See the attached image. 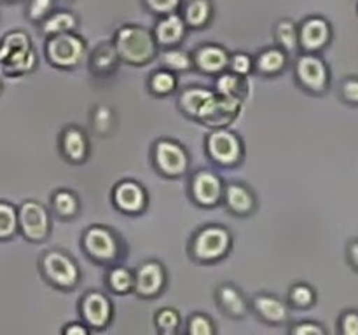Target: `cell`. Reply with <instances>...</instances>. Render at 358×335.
Listing matches in <instances>:
<instances>
[{
    "instance_id": "35",
    "label": "cell",
    "mask_w": 358,
    "mask_h": 335,
    "mask_svg": "<svg viewBox=\"0 0 358 335\" xmlns=\"http://www.w3.org/2000/svg\"><path fill=\"white\" fill-rule=\"evenodd\" d=\"M154 325L157 334L175 335L180 330V313L173 307H163L154 314Z\"/></svg>"
},
{
    "instance_id": "37",
    "label": "cell",
    "mask_w": 358,
    "mask_h": 335,
    "mask_svg": "<svg viewBox=\"0 0 358 335\" xmlns=\"http://www.w3.org/2000/svg\"><path fill=\"white\" fill-rule=\"evenodd\" d=\"M17 232V209L10 202L0 201V239H9Z\"/></svg>"
},
{
    "instance_id": "36",
    "label": "cell",
    "mask_w": 358,
    "mask_h": 335,
    "mask_svg": "<svg viewBox=\"0 0 358 335\" xmlns=\"http://www.w3.org/2000/svg\"><path fill=\"white\" fill-rule=\"evenodd\" d=\"M317 300V293L306 283H296L289 290V304L296 309H310Z\"/></svg>"
},
{
    "instance_id": "9",
    "label": "cell",
    "mask_w": 358,
    "mask_h": 335,
    "mask_svg": "<svg viewBox=\"0 0 358 335\" xmlns=\"http://www.w3.org/2000/svg\"><path fill=\"white\" fill-rule=\"evenodd\" d=\"M241 107H243V101L222 96V94L213 91V93L206 98L203 107L199 108L194 121H198L199 124L203 126H208L210 129L229 128V126L236 121L238 115H240Z\"/></svg>"
},
{
    "instance_id": "41",
    "label": "cell",
    "mask_w": 358,
    "mask_h": 335,
    "mask_svg": "<svg viewBox=\"0 0 358 335\" xmlns=\"http://www.w3.org/2000/svg\"><path fill=\"white\" fill-rule=\"evenodd\" d=\"M55 9V0H30L27 6L28 20L34 23H42Z\"/></svg>"
},
{
    "instance_id": "20",
    "label": "cell",
    "mask_w": 358,
    "mask_h": 335,
    "mask_svg": "<svg viewBox=\"0 0 358 335\" xmlns=\"http://www.w3.org/2000/svg\"><path fill=\"white\" fill-rule=\"evenodd\" d=\"M222 202L236 216H248L257 208V198H255L254 191L241 181L224 184Z\"/></svg>"
},
{
    "instance_id": "15",
    "label": "cell",
    "mask_w": 358,
    "mask_h": 335,
    "mask_svg": "<svg viewBox=\"0 0 358 335\" xmlns=\"http://www.w3.org/2000/svg\"><path fill=\"white\" fill-rule=\"evenodd\" d=\"M112 202L124 215H140L147 209L149 195L140 181L121 180L112 188Z\"/></svg>"
},
{
    "instance_id": "49",
    "label": "cell",
    "mask_w": 358,
    "mask_h": 335,
    "mask_svg": "<svg viewBox=\"0 0 358 335\" xmlns=\"http://www.w3.org/2000/svg\"><path fill=\"white\" fill-rule=\"evenodd\" d=\"M62 2H72V0H62Z\"/></svg>"
},
{
    "instance_id": "16",
    "label": "cell",
    "mask_w": 358,
    "mask_h": 335,
    "mask_svg": "<svg viewBox=\"0 0 358 335\" xmlns=\"http://www.w3.org/2000/svg\"><path fill=\"white\" fill-rule=\"evenodd\" d=\"M299 34V49L304 52H318L329 44L332 37V28L329 21L322 16H308L297 24Z\"/></svg>"
},
{
    "instance_id": "45",
    "label": "cell",
    "mask_w": 358,
    "mask_h": 335,
    "mask_svg": "<svg viewBox=\"0 0 358 335\" xmlns=\"http://www.w3.org/2000/svg\"><path fill=\"white\" fill-rule=\"evenodd\" d=\"M62 332L63 335H90L91 328L87 327L84 321H80V323H76V321H73V323L65 325Z\"/></svg>"
},
{
    "instance_id": "38",
    "label": "cell",
    "mask_w": 358,
    "mask_h": 335,
    "mask_svg": "<svg viewBox=\"0 0 358 335\" xmlns=\"http://www.w3.org/2000/svg\"><path fill=\"white\" fill-rule=\"evenodd\" d=\"M187 334L189 335H215L217 327L208 314L194 313L189 316Z\"/></svg>"
},
{
    "instance_id": "11",
    "label": "cell",
    "mask_w": 358,
    "mask_h": 335,
    "mask_svg": "<svg viewBox=\"0 0 358 335\" xmlns=\"http://www.w3.org/2000/svg\"><path fill=\"white\" fill-rule=\"evenodd\" d=\"M296 80L303 89L320 94L329 86V68L317 52H304L296 61Z\"/></svg>"
},
{
    "instance_id": "19",
    "label": "cell",
    "mask_w": 358,
    "mask_h": 335,
    "mask_svg": "<svg viewBox=\"0 0 358 335\" xmlns=\"http://www.w3.org/2000/svg\"><path fill=\"white\" fill-rule=\"evenodd\" d=\"M154 35V40H156L157 47L166 49V47H175V45H180L182 40L187 35V24L182 20L180 13L166 14V16L157 17L154 28H150Z\"/></svg>"
},
{
    "instance_id": "42",
    "label": "cell",
    "mask_w": 358,
    "mask_h": 335,
    "mask_svg": "<svg viewBox=\"0 0 358 335\" xmlns=\"http://www.w3.org/2000/svg\"><path fill=\"white\" fill-rule=\"evenodd\" d=\"M290 334L294 335H324L325 328L315 321H301V323L290 327Z\"/></svg>"
},
{
    "instance_id": "43",
    "label": "cell",
    "mask_w": 358,
    "mask_h": 335,
    "mask_svg": "<svg viewBox=\"0 0 358 335\" xmlns=\"http://www.w3.org/2000/svg\"><path fill=\"white\" fill-rule=\"evenodd\" d=\"M339 328L345 335H358V313L355 311H348L341 316L339 321Z\"/></svg>"
},
{
    "instance_id": "50",
    "label": "cell",
    "mask_w": 358,
    "mask_h": 335,
    "mask_svg": "<svg viewBox=\"0 0 358 335\" xmlns=\"http://www.w3.org/2000/svg\"><path fill=\"white\" fill-rule=\"evenodd\" d=\"M357 9H358V7H357Z\"/></svg>"
},
{
    "instance_id": "29",
    "label": "cell",
    "mask_w": 358,
    "mask_h": 335,
    "mask_svg": "<svg viewBox=\"0 0 358 335\" xmlns=\"http://www.w3.org/2000/svg\"><path fill=\"white\" fill-rule=\"evenodd\" d=\"M77 27H79V17L72 10H52L41 23V31L49 37L65 31H76Z\"/></svg>"
},
{
    "instance_id": "8",
    "label": "cell",
    "mask_w": 358,
    "mask_h": 335,
    "mask_svg": "<svg viewBox=\"0 0 358 335\" xmlns=\"http://www.w3.org/2000/svg\"><path fill=\"white\" fill-rule=\"evenodd\" d=\"M152 164L157 173L166 178H178L187 173L191 157L182 143L171 138H159L152 145Z\"/></svg>"
},
{
    "instance_id": "5",
    "label": "cell",
    "mask_w": 358,
    "mask_h": 335,
    "mask_svg": "<svg viewBox=\"0 0 358 335\" xmlns=\"http://www.w3.org/2000/svg\"><path fill=\"white\" fill-rule=\"evenodd\" d=\"M83 250L91 260L103 265H112L124 255L117 234L105 225H91L80 237Z\"/></svg>"
},
{
    "instance_id": "25",
    "label": "cell",
    "mask_w": 358,
    "mask_h": 335,
    "mask_svg": "<svg viewBox=\"0 0 358 335\" xmlns=\"http://www.w3.org/2000/svg\"><path fill=\"white\" fill-rule=\"evenodd\" d=\"M289 65V54L278 45H271L254 56V70L264 77L280 75Z\"/></svg>"
},
{
    "instance_id": "21",
    "label": "cell",
    "mask_w": 358,
    "mask_h": 335,
    "mask_svg": "<svg viewBox=\"0 0 358 335\" xmlns=\"http://www.w3.org/2000/svg\"><path fill=\"white\" fill-rule=\"evenodd\" d=\"M255 316L268 325H285L290 320V307L271 293H257L250 300Z\"/></svg>"
},
{
    "instance_id": "28",
    "label": "cell",
    "mask_w": 358,
    "mask_h": 335,
    "mask_svg": "<svg viewBox=\"0 0 358 335\" xmlns=\"http://www.w3.org/2000/svg\"><path fill=\"white\" fill-rule=\"evenodd\" d=\"M51 208L55 215H58L59 218H76L80 211V199L70 188H58L51 195Z\"/></svg>"
},
{
    "instance_id": "44",
    "label": "cell",
    "mask_w": 358,
    "mask_h": 335,
    "mask_svg": "<svg viewBox=\"0 0 358 335\" xmlns=\"http://www.w3.org/2000/svg\"><path fill=\"white\" fill-rule=\"evenodd\" d=\"M343 98L350 103H358V79H346L341 87Z\"/></svg>"
},
{
    "instance_id": "22",
    "label": "cell",
    "mask_w": 358,
    "mask_h": 335,
    "mask_svg": "<svg viewBox=\"0 0 358 335\" xmlns=\"http://www.w3.org/2000/svg\"><path fill=\"white\" fill-rule=\"evenodd\" d=\"M215 300L222 313L233 320H241V318L247 316L248 309H250L247 297L233 283H222V285L217 286Z\"/></svg>"
},
{
    "instance_id": "17",
    "label": "cell",
    "mask_w": 358,
    "mask_h": 335,
    "mask_svg": "<svg viewBox=\"0 0 358 335\" xmlns=\"http://www.w3.org/2000/svg\"><path fill=\"white\" fill-rule=\"evenodd\" d=\"M58 145L63 159L72 164H83L90 157V136H87V133L83 128L76 124H69L62 129Z\"/></svg>"
},
{
    "instance_id": "27",
    "label": "cell",
    "mask_w": 358,
    "mask_h": 335,
    "mask_svg": "<svg viewBox=\"0 0 358 335\" xmlns=\"http://www.w3.org/2000/svg\"><path fill=\"white\" fill-rule=\"evenodd\" d=\"M213 93V89H208V87H201V86H191L185 87L178 93L177 98V105L178 110L189 119H196L198 115L199 108L203 107V103L206 101V98Z\"/></svg>"
},
{
    "instance_id": "26",
    "label": "cell",
    "mask_w": 358,
    "mask_h": 335,
    "mask_svg": "<svg viewBox=\"0 0 358 335\" xmlns=\"http://www.w3.org/2000/svg\"><path fill=\"white\" fill-rule=\"evenodd\" d=\"M213 91L222 94V96L245 101V98H248V93H250V86H248L247 77L238 75V73L229 72V70H224L222 73L217 75L215 89Z\"/></svg>"
},
{
    "instance_id": "46",
    "label": "cell",
    "mask_w": 358,
    "mask_h": 335,
    "mask_svg": "<svg viewBox=\"0 0 358 335\" xmlns=\"http://www.w3.org/2000/svg\"><path fill=\"white\" fill-rule=\"evenodd\" d=\"M348 255H350V260H352V264L358 269V241H353V243L350 244Z\"/></svg>"
},
{
    "instance_id": "33",
    "label": "cell",
    "mask_w": 358,
    "mask_h": 335,
    "mask_svg": "<svg viewBox=\"0 0 358 335\" xmlns=\"http://www.w3.org/2000/svg\"><path fill=\"white\" fill-rule=\"evenodd\" d=\"M161 65L163 68L170 70L173 73H182L192 70V56L180 45L175 47H166L161 52Z\"/></svg>"
},
{
    "instance_id": "10",
    "label": "cell",
    "mask_w": 358,
    "mask_h": 335,
    "mask_svg": "<svg viewBox=\"0 0 358 335\" xmlns=\"http://www.w3.org/2000/svg\"><path fill=\"white\" fill-rule=\"evenodd\" d=\"M17 230L24 239L42 243L51 234V215L44 204L37 201H24L17 208Z\"/></svg>"
},
{
    "instance_id": "39",
    "label": "cell",
    "mask_w": 358,
    "mask_h": 335,
    "mask_svg": "<svg viewBox=\"0 0 358 335\" xmlns=\"http://www.w3.org/2000/svg\"><path fill=\"white\" fill-rule=\"evenodd\" d=\"M227 70L233 73H238V75L248 77L254 72V58L250 54H247V52H233V54H229Z\"/></svg>"
},
{
    "instance_id": "14",
    "label": "cell",
    "mask_w": 358,
    "mask_h": 335,
    "mask_svg": "<svg viewBox=\"0 0 358 335\" xmlns=\"http://www.w3.org/2000/svg\"><path fill=\"white\" fill-rule=\"evenodd\" d=\"M166 281L168 274L164 265L157 260H145L136 267L133 292L142 299H154L163 293Z\"/></svg>"
},
{
    "instance_id": "47",
    "label": "cell",
    "mask_w": 358,
    "mask_h": 335,
    "mask_svg": "<svg viewBox=\"0 0 358 335\" xmlns=\"http://www.w3.org/2000/svg\"><path fill=\"white\" fill-rule=\"evenodd\" d=\"M2 2H17V0H2Z\"/></svg>"
},
{
    "instance_id": "23",
    "label": "cell",
    "mask_w": 358,
    "mask_h": 335,
    "mask_svg": "<svg viewBox=\"0 0 358 335\" xmlns=\"http://www.w3.org/2000/svg\"><path fill=\"white\" fill-rule=\"evenodd\" d=\"M119 59L117 51L114 47V42H100L90 54V70L96 77H108L117 70Z\"/></svg>"
},
{
    "instance_id": "32",
    "label": "cell",
    "mask_w": 358,
    "mask_h": 335,
    "mask_svg": "<svg viewBox=\"0 0 358 335\" xmlns=\"http://www.w3.org/2000/svg\"><path fill=\"white\" fill-rule=\"evenodd\" d=\"M275 40L278 47H282L287 54H292L299 49V34H297L296 21L289 17H282L275 24Z\"/></svg>"
},
{
    "instance_id": "13",
    "label": "cell",
    "mask_w": 358,
    "mask_h": 335,
    "mask_svg": "<svg viewBox=\"0 0 358 335\" xmlns=\"http://www.w3.org/2000/svg\"><path fill=\"white\" fill-rule=\"evenodd\" d=\"M79 313L91 330H103L110 325L114 307H112V300L105 293L90 290L80 297Z\"/></svg>"
},
{
    "instance_id": "24",
    "label": "cell",
    "mask_w": 358,
    "mask_h": 335,
    "mask_svg": "<svg viewBox=\"0 0 358 335\" xmlns=\"http://www.w3.org/2000/svg\"><path fill=\"white\" fill-rule=\"evenodd\" d=\"M178 13H180L182 20L187 24V28L203 30V28H206L212 23L215 9H213L212 0H185V2H182Z\"/></svg>"
},
{
    "instance_id": "40",
    "label": "cell",
    "mask_w": 358,
    "mask_h": 335,
    "mask_svg": "<svg viewBox=\"0 0 358 335\" xmlns=\"http://www.w3.org/2000/svg\"><path fill=\"white\" fill-rule=\"evenodd\" d=\"M142 3L150 14L157 17L178 13L182 7V0H142Z\"/></svg>"
},
{
    "instance_id": "12",
    "label": "cell",
    "mask_w": 358,
    "mask_h": 335,
    "mask_svg": "<svg viewBox=\"0 0 358 335\" xmlns=\"http://www.w3.org/2000/svg\"><path fill=\"white\" fill-rule=\"evenodd\" d=\"M224 184L226 181L210 170H198L189 184V194L192 201L201 208H213L222 202Z\"/></svg>"
},
{
    "instance_id": "1",
    "label": "cell",
    "mask_w": 358,
    "mask_h": 335,
    "mask_svg": "<svg viewBox=\"0 0 358 335\" xmlns=\"http://www.w3.org/2000/svg\"><path fill=\"white\" fill-rule=\"evenodd\" d=\"M114 47L119 59L128 65L142 66L157 56V44L152 30L142 24H122L114 35Z\"/></svg>"
},
{
    "instance_id": "48",
    "label": "cell",
    "mask_w": 358,
    "mask_h": 335,
    "mask_svg": "<svg viewBox=\"0 0 358 335\" xmlns=\"http://www.w3.org/2000/svg\"><path fill=\"white\" fill-rule=\"evenodd\" d=\"M0 91H2V79H0Z\"/></svg>"
},
{
    "instance_id": "34",
    "label": "cell",
    "mask_w": 358,
    "mask_h": 335,
    "mask_svg": "<svg viewBox=\"0 0 358 335\" xmlns=\"http://www.w3.org/2000/svg\"><path fill=\"white\" fill-rule=\"evenodd\" d=\"M90 122L93 131L98 136H108L115 128V112L108 105L100 103L93 107L90 115Z\"/></svg>"
},
{
    "instance_id": "7",
    "label": "cell",
    "mask_w": 358,
    "mask_h": 335,
    "mask_svg": "<svg viewBox=\"0 0 358 335\" xmlns=\"http://www.w3.org/2000/svg\"><path fill=\"white\" fill-rule=\"evenodd\" d=\"M205 150L210 161L222 168L238 166L245 156L243 140L229 128L212 129L205 140Z\"/></svg>"
},
{
    "instance_id": "30",
    "label": "cell",
    "mask_w": 358,
    "mask_h": 335,
    "mask_svg": "<svg viewBox=\"0 0 358 335\" xmlns=\"http://www.w3.org/2000/svg\"><path fill=\"white\" fill-rule=\"evenodd\" d=\"M105 283H107L108 290L115 295L131 293L133 286H135V271L128 269L126 265L112 264V267L107 271V276H105Z\"/></svg>"
},
{
    "instance_id": "18",
    "label": "cell",
    "mask_w": 358,
    "mask_h": 335,
    "mask_svg": "<svg viewBox=\"0 0 358 335\" xmlns=\"http://www.w3.org/2000/svg\"><path fill=\"white\" fill-rule=\"evenodd\" d=\"M191 56L192 68L201 73H206V75H219L224 70H227V63H229L227 49L224 45L213 44V42L198 45Z\"/></svg>"
},
{
    "instance_id": "4",
    "label": "cell",
    "mask_w": 358,
    "mask_h": 335,
    "mask_svg": "<svg viewBox=\"0 0 358 335\" xmlns=\"http://www.w3.org/2000/svg\"><path fill=\"white\" fill-rule=\"evenodd\" d=\"M49 65L59 70H72L83 61L87 52L86 40L77 31L49 35L44 45Z\"/></svg>"
},
{
    "instance_id": "2",
    "label": "cell",
    "mask_w": 358,
    "mask_h": 335,
    "mask_svg": "<svg viewBox=\"0 0 358 335\" xmlns=\"http://www.w3.org/2000/svg\"><path fill=\"white\" fill-rule=\"evenodd\" d=\"M233 248V234L219 223H206L194 232L189 243L192 260L199 264H213L227 257Z\"/></svg>"
},
{
    "instance_id": "6",
    "label": "cell",
    "mask_w": 358,
    "mask_h": 335,
    "mask_svg": "<svg viewBox=\"0 0 358 335\" xmlns=\"http://www.w3.org/2000/svg\"><path fill=\"white\" fill-rule=\"evenodd\" d=\"M42 276L58 290H73L80 281L77 262L63 250H48L38 262Z\"/></svg>"
},
{
    "instance_id": "31",
    "label": "cell",
    "mask_w": 358,
    "mask_h": 335,
    "mask_svg": "<svg viewBox=\"0 0 358 335\" xmlns=\"http://www.w3.org/2000/svg\"><path fill=\"white\" fill-rule=\"evenodd\" d=\"M177 73L170 72V70L166 68L154 70L149 75V79H147V89H149V93L156 98L170 96V94H173L175 91H177Z\"/></svg>"
},
{
    "instance_id": "3",
    "label": "cell",
    "mask_w": 358,
    "mask_h": 335,
    "mask_svg": "<svg viewBox=\"0 0 358 335\" xmlns=\"http://www.w3.org/2000/svg\"><path fill=\"white\" fill-rule=\"evenodd\" d=\"M0 66L7 75H23L37 66V52H35L31 38L21 30L9 31L0 42Z\"/></svg>"
}]
</instances>
